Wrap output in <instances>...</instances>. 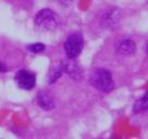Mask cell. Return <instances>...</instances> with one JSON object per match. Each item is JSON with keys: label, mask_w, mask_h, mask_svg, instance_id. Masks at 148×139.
<instances>
[{"label": "cell", "mask_w": 148, "mask_h": 139, "mask_svg": "<svg viewBox=\"0 0 148 139\" xmlns=\"http://www.w3.org/2000/svg\"><path fill=\"white\" fill-rule=\"evenodd\" d=\"M0 71H1V72H5V71H7V70H5V66L3 64H1V63H0Z\"/></svg>", "instance_id": "obj_9"}, {"label": "cell", "mask_w": 148, "mask_h": 139, "mask_svg": "<svg viewBox=\"0 0 148 139\" xmlns=\"http://www.w3.org/2000/svg\"><path fill=\"white\" fill-rule=\"evenodd\" d=\"M118 50L123 56H132L136 51V45H135L134 42H132L130 39H125V40H122L119 44Z\"/></svg>", "instance_id": "obj_5"}, {"label": "cell", "mask_w": 148, "mask_h": 139, "mask_svg": "<svg viewBox=\"0 0 148 139\" xmlns=\"http://www.w3.org/2000/svg\"><path fill=\"white\" fill-rule=\"evenodd\" d=\"M35 25L40 31H55L58 27V16L52 10L42 9L35 15Z\"/></svg>", "instance_id": "obj_2"}, {"label": "cell", "mask_w": 148, "mask_h": 139, "mask_svg": "<svg viewBox=\"0 0 148 139\" xmlns=\"http://www.w3.org/2000/svg\"><path fill=\"white\" fill-rule=\"evenodd\" d=\"M38 104L45 110H51L53 108V99L47 91H40L38 93Z\"/></svg>", "instance_id": "obj_6"}, {"label": "cell", "mask_w": 148, "mask_h": 139, "mask_svg": "<svg viewBox=\"0 0 148 139\" xmlns=\"http://www.w3.org/2000/svg\"><path fill=\"white\" fill-rule=\"evenodd\" d=\"M147 109V97H146V95H145V97H143L140 100L135 103V108L134 110L135 112H142L144 110H146Z\"/></svg>", "instance_id": "obj_7"}, {"label": "cell", "mask_w": 148, "mask_h": 139, "mask_svg": "<svg viewBox=\"0 0 148 139\" xmlns=\"http://www.w3.org/2000/svg\"><path fill=\"white\" fill-rule=\"evenodd\" d=\"M90 83L95 88L103 93H109L114 87L112 75L106 69H97L94 71L90 76Z\"/></svg>", "instance_id": "obj_1"}, {"label": "cell", "mask_w": 148, "mask_h": 139, "mask_svg": "<svg viewBox=\"0 0 148 139\" xmlns=\"http://www.w3.org/2000/svg\"><path fill=\"white\" fill-rule=\"evenodd\" d=\"M27 49L29 51H32L33 53H40L45 50V45L42 44V42H35V44H32V45H28Z\"/></svg>", "instance_id": "obj_8"}, {"label": "cell", "mask_w": 148, "mask_h": 139, "mask_svg": "<svg viewBox=\"0 0 148 139\" xmlns=\"http://www.w3.org/2000/svg\"><path fill=\"white\" fill-rule=\"evenodd\" d=\"M84 47V38L82 34L73 33L71 34L64 42V50L69 59H75L79 56Z\"/></svg>", "instance_id": "obj_3"}, {"label": "cell", "mask_w": 148, "mask_h": 139, "mask_svg": "<svg viewBox=\"0 0 148 139\" xmlns=\"http://www.w3.org/2000/svg\"><path fill=\"white\" fill-rule=\"evenodd\" d=\"M15 82L20 88L24 89V90H31L36 85V75L33 72L22 70L15 76Z\"/></svg>", "instance_id": "obj_4"}]
</instances>
